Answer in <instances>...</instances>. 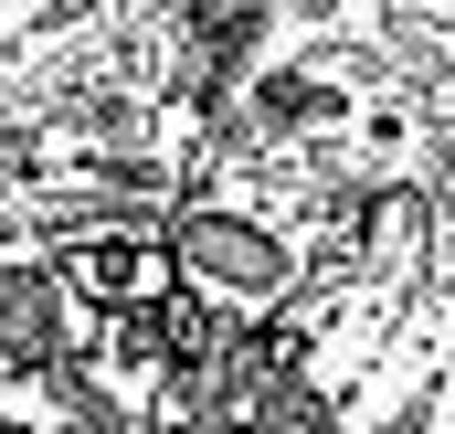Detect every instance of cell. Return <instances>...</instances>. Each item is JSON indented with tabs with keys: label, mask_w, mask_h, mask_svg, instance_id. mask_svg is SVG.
Masks as SVG:
<instances>
[{
	"label": "cell",
	"mask_w": 455,
	"mask_h": 434,
	"mask_svg": "<svg viewBox=\"0 0 455 434\" xmlns=\"http://www.w3.org/2000/svg\"><path fill=\"white\" fill-rule=\"evenodd\" d=\"M64 297L138 318V308L170 297V254H159L148 233H75V244H64Z\"/></svg>",
	"instance_id": "1"
},
{
	"label": "cell",
	"mask_w": 455,
	"mask_h": 434,
	"mask_svg": "<svg viewBox=\"0 0 455 434\" xmlns=\"http://www.w3.org/2000/svg\"><path fill=\"white\" fill-rule=\"evenodd\" d=\"M180 276H191V286H223V297L254 308V297H275V286H286V254H275L254 222L212 213V222H191V233H180Z\"/></svg>",
	"instance_id": "2"
},
{
	"label": "cell",
	"mask_w": 455,
	"mask_h": 434,
	"mask_svg": "<svg viewBox=\"0 0 455 434\" xmlns=\"http://www.w3.org/2000/svg\"><path fill=\"white\" fill-rule=\"evenodd\" d=\"M339 149L360 159V170H413V149H424V107L413 96H349V117H339Z\"/></svg>",
	"instance_id": "3"
},
{
	"label": "cell",
	"mask_w": 455,
	"mask_h": 434,
	"mask_svg": "<svg viewBox=\"0 0 455 434\" xmlns=\"http://www.w3.org/2000/svg\"><path fill=\"white\" fill-rule=\"evenodd\" d=\"M243 107H254V127H318V117H349V96L329 64H265Z\"/></svg>",
	"instance_id": "4"
}]
</instances>
